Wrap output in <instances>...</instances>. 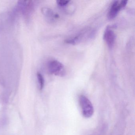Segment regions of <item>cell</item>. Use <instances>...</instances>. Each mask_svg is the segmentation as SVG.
Returning a JSON list of instances; mask_svg holds the SVG:
<instances>
[{"mask_svg":"<svg viewBox=\"0 0 135 135\" xmlns=\"http://www.w3.org/2000/svg\"><path fill=\"white\" fill-rule=\"evenodd\" d=\"M37 79L39 85V89L42 90L45 86V79L43 75L40 73L38 72L37 74Z\"/></svg>","mask_w":135,"mask_h":135,"instance_id":"cell-7","label":"cell"},{"mask_svg":"<svg viewBox=\"0 0 135 135\" xmlns=\"http://www.w3.org/2000/svg\"><path fill=\"white\" fill-rule=\"evenodd\" d=\"M116 36L113 31L111 30L110 27H107L103 35L104 39L109 48H113L115 42Z\"/></svg>","mask_w":135,"mask_h":135,"instance_id":"cell-5","label":"cell"},{"mask_svg":"<svg viewBox=\"0 0 135 135\" xmlns=\"http://www.w3.org/2000/svg\"><path fill=\"white\" fill-rule=\"evenodd\" d=\"M70 1H65V0H60L57 1V4L60 7H64L66 6L70 2Z\"/></svg>","mask_w":135,"mask_h":135,"instance_id":"cell-8","label":"cell"},{"mask_svg":"<svg viewBox=\"0 0 135 135\" xmlns=\"http://www.w3.org/2000/svg\"><path fill=\"white\" fill-rule=\"evenodd\" d=\"M48 70L51 74L55 75L63 76L65 72L64 65L57 60L51 61L48 64Z\"/></svg>","mask_w":135,"mask_h":135,"instance_id":"cell-2","label":"cell"},{"mask_svg":"<svg viewBox=\"0 0 135 135\" xmlns=\"http://www.w3.org/2000/svg\"><path fill=\"white\" fill-rule=\"evenodd\" d=\"M79 103L83 116L89 118L93 115L94 109L92 103L85 95H81L79 98Z\"/></svg>","mask_w":135,"mask_h":135,"instance_id":"cell-1","label":"cell"},{"mask_svg":"<svg viewBox=\"0 0 135 135\" xmlns=\"http://www.w3.org/2000/svg\"><path fill=\"white\" fill-rule=\"evenodd\" d=\"M42 12L46 18L50 22H52L58 18V15L55 13L52 10L49 8L44 7L42 9Z\"/></svg>","mask_w":135,"mask_h":135,"instance_id":"cell-6","label":"cell"},{"mask_svg":"<svg viewBox=\"0 0 135 135\" xmlns=\"http://www.w3.org/2000/svg\"><path fill=\"white\" fill-rule=\"evenodd\" d=\"M18 7L23 15L27 18L32 14L33 10L34 4L31 1H19Z\"/></svg>","mask_w":135,"mask_h":135,"instance_id":"cell-4","label":"cell"},{"mask_svg":"<svg viewBox=\"0 0 135 135\" xmlns=\"http://www.w3.org/2000/svg\"><path fill=\"white\" fill-rule=\"evenodd\" d=\"M127 1H114L112 4L109 11L108 13V18L109 19L114 18L117 15L121 9L124 8L127 4Z\"/></svg>","mask_w":135,"mask_h":135,"instance_id":"cell-3","label":"cell"}]
</instances>
